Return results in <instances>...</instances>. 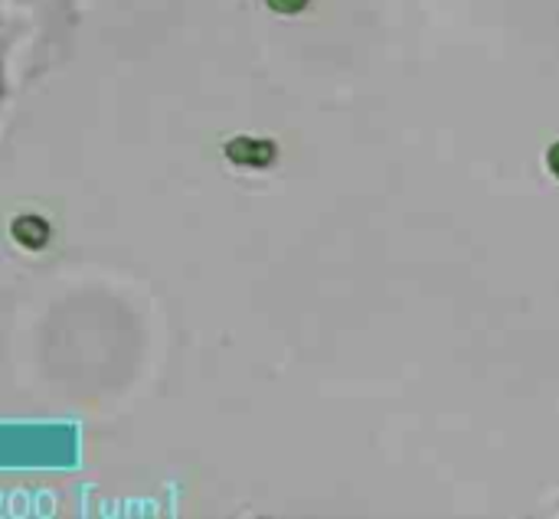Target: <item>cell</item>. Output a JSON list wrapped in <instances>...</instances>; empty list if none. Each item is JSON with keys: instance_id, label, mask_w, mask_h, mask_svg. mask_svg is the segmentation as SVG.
Segmentation results:
<instances>
[{"instance_id": "obj_4", "label": "cell", "mask_w": 559, "mask_h": 519, "mask_svg": "<svg viewBox=\"0 0 559 519\" xmlns=\"http://www.w3.org/2000/svg\"><path fill=\"white\" fill-rule=\"evenodd\" d=\"M547 164H550V173L559 180V141L547 150Z\"/></svg>"}, {"instance_id": "obj_3", "label": "cell", "mask_w": 559, "mask_h": 519, "mask_svg": "<svg viewBox=\"0 0 559 519\" xmlns=\"http://www.w3.org/2000/svg\"><path fill=\"white\" fill-rule=\"evenodd\" d=\"M308 3H311V0H265V7H269V10H275V13H285V16H292V13H301Z\"/></svg>"}, {"instance_id": "obj_1", "label": "cell", "mask_w": 559, "mask_h": 519, "mask_svg": "<svg viewBox=\"0 0 559 519\" xmlns=\"http://www.w3.org/2000/svg\"><path fill=\"white\" fill-rule=\"evenodd\" d=\"M10 10L26 20L29 29V69L26 79L49 72L69 52V39L79 26L82 0H10Z\"/></svg>"}, {"instance_id": "obj_2", "label": "cell", "mask_w": 559, "mask_h": 519, "mask_svg": "<svg viewBox=\"0 0 559 519\" xmlns=\"http://www.w3.org/2000/svg\"><path fill=\"white\" fill-rule=\"evenodd\" d=\"M16 33H20V26L0 10V111H3V101L10 92V49L16 43Z\"/></svg>"}]
</instances>
